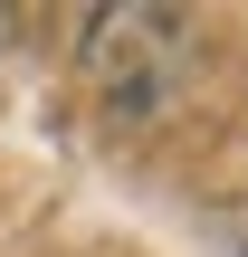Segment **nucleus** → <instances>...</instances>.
<instances>
[{
    "instance_id": "1",
    "label": "nucleus",
    "mask_w": 248,
    "mask_h": 257,
    "mask_svg": "<svg viewBox=\"0 0 248 257\" xmlns=\"http://www.w3.org/2000/svg\"><path fill=\"white\" fill-rule=\"evenodd\" d=\"M76 57H86L96 105L115 124H162L182 105V76H191V38L172 10H96Z\"/></svg>"
}]
</instances>
